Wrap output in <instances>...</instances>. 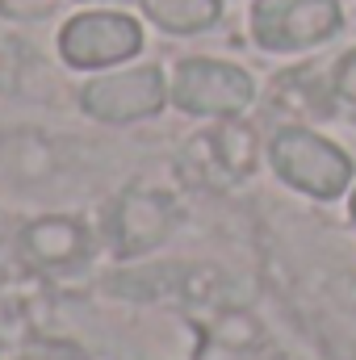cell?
I'll return each mask as SVG.
<instances>
[{
    "label": "cell",
    "instance_id": "5b68a950",
    "mask_svg": "<svg viewBox=\"0 0 356 360\" xmlns=\"http://www.w3.org/2000/svg\"><path fill=\"white\" fill-rule=\"evenodd\" d=\"M172 92L164 84V72L143 63V68H122V72H105L84 84L80 105L101 122H139L164 109Z\"/></svg>",
    "mask_w": 356,
    "mask_h": 360
},
{
    "label": "cell",
    "instance_id": "6da1fadb",
    "mask_svg": "<svg viewBox=\"0 0 356 360\" xmlns=\"http://www.w3.org/2000/svg\"><path fill=\"white\" fill-rule=\"evenodd\" d=\"M139 51H143V25L130 13L92 8V13H76L59 30V55H63V63L84 68V72L117 68V63L134 59Z\"/></svg>",
    "mask_w": 356,
    "mask_h": 360
},
{
    "label": "cell",
    "instance_id": "3957f363",
    "mask_svg": "<svg viewBox=\"0 0 356 360\" xmlns=\"http://www.w3.org/2000/svg\"><path fill=\"white\" fill-rule=\"evenodd\" d=\"M344 25L340 0H256L252 38L265 51H306L336 38Z\"/></svg>",
    "mask_w": 356,
    "mask_h": 360
},
{
    "label": "cell",
    "instance_id": "7a4b0ae2",
    "mask_svg": "<svg viewBox=\"0 0 356 360\" xmlns=\"http://www.w3.org/2000/svg\"><path fill=\"white\" fill-rule=\"evenodd\" d=\"M272 168L310 197H336L352 180V160L306 126H285L272 139Z\"/></svg>",
    "mask_w": 356,
    "mask_h": 360
},
{
    "label": "cell",
    "instance_id": "ba28073f",
    "mask_svg": "<svg viewBox=\"0 0 356 360\" xmlns=\"http://www.w3.org/2000/svg\"><path fill=\"white\" fill-rule=\"evenodd\" d=\"M352 218H356V193H352Z\"/></svg>",
    "mask_w": 356,
    "mask_h": 360
},
{
    "label": "cell",
    "instance_id": "8992f818",
    "mask_svg": "<svg viewBox=\"0 0 356 360\" xmlns=\"http://www.w3.org/2000/svg\"><path fill=\"white\" fill-rule=\"evenodd\" d=\"M143 13L164 34H201L222 17V0H143Z\"/></svg>",
    "mask_w": 356,
    "mask_h": 360
},
{
    "label": "cell",
    "instance_id": "52a82bcc",
    "mask_svg": "<svg viewBox=\"0 0 356 360\" xmlns=\"http://www.w3.org/2000/svg\"><path fill=\"white\" fill-rule=\"evenodd\" d=\"M336 92H340L344 101H352V105H356V51H352V55H344V59H340V68H336Z\"/></svg>",
    "mask_w": 356,
    "mask_h": 360
},
{
    "label": "cell",
    "instance_id": "277c9868",
    "mask_svg": "<svg viewBox=\"0 0 356 360\" xmlns=\"http://www.w3.org/2000/svg\"><path fill=\"white\" fill-rule=\"evenodd\" d=\"M172 101L197 117H235L252 105L256 84L239 63L227 59H184L172 72Z\"/></svg>",
    "mask_w": 356,
    "mask_h": 360
}]
</instances>
